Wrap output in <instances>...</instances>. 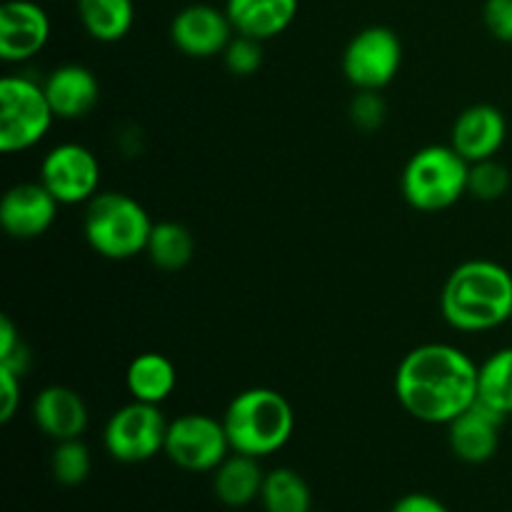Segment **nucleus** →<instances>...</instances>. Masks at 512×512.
Segmentation results:
<instances>
[{"label": "nucleus", "mask_w": 512, "mask_h": 512, "mask_svg": "<svg viewBox=\"0 0 512 512\" xmlns=\"http://www.w3.org/2000/svg\"><path fill=\"white\" fill-rule=\"evenodd\" d=\"M480 365L448 343L410 350L395 370V398L428 425H450L478 400Z\"/></svg>", "instance_id": "f257e3e1"}, {"label": "nucleus", "mask_w": 512, "mask_h": 512, "mask_svg": "<svg viewBox=\"0 0 512 512\" xmlns=\"http://www.w3.org/2000/svg\"><path fill=\"white\" fill-rule=\"evenodd\" d=\"M440 310L448 325L483 333L512 320V275L493 260H468L445 280Z\"/></svg>", "instance_id": "f03ea898"}, {"label": "nucleus", "mask_w": 512, "mask_h": 512, "mask_svg": "<svg viewBox=\"0 0 512 512\" xmlns=\"http://www.w3.org/2000/svg\"><path fill=\"white\" fill-rule=\"evenodd\" d=\"M220 420L233 453L260 460L283 450L295 430L293 405L273 388H250L238 393Z\"/></svg>", "instance_id": "7ed1b4c3"}, {"label": "nucleus", "mask_w": 512, "mask_h": 512, "mask_svg": "<svg viewBox=\"0 0 512 512\" xmlns=\"http://www.w3.org/2000/svg\"><path fill=\"white\" fill-rule=\"evenodd\" d=\"M148 210L125 193H98L85 203L83 233L90 248L108 260H130L145 253L150 230Z\"/></svg>", "instance_id": "20e7f679"}, {"label": "nucleus", "mask_w": 512, "mask_h": 512, "mask_svg": "<svg viewBox=\"0 0 512 512\" xmlns=\"http://www.w3.org/2000/svg\"><path fill=\"white\" fill-rule=\"evenodd\" d=\"M470 163L453 145H425L405 163L400 188L420 213L448 210L468 193Z\"/></svg>", "instance_id": "39448f33"}, {"label": "nucleus", "mask_w": 512, "mask_h": 512, "mask_svg": "<svg viewBox=\"0 0 512 512\" xmlns=\"http://www.w3.org/2000/svg\"><path fill=\"white\" fill-rule=\"evenodd\" d=\"M55 113L45 88L28 75L0 80V150L23 153L48 135Z\"/></svg>", "instance_id": "423d86ee"}, {"label": "nucleus", "mask_w": 512, "mask_h": 512, "mask_svg": "<svg viewBox=\"0 0 512 512\" xmlns=\"http://www.w3.org/2000/svg\"><path fill=\"white\" fill-rule=\"evenodd\" d=\"M165 435H168V420L163 410L158 405L133 400L110 415L103 430V445L113 460L135 465L163 453Z\"/></svg>", "instance_id": "0eeeda50"}, {"label": "nucleus", "mask_w": 512, "mask_h": 512, "mask_svg": "<svg viewBox=\"0 0 512 512\" xmlns=\"http://www.w3.org/2000/svg\"><path fill=\"white\" fill-rule=\"evenodd\" d=\"M163 453L180 470L213 473L233 453V448L223 420L205 413H185L168 423Z\"/></svg>", "instance_id": "6e6552de"}, {"label": "nucleus", "mask_w": 512, "mask_h": 512, "mask_svg": "<svg viewBox=\"0 0 512 512\" xmlns=\"http://www.w3.org/2000/svg\"><path fill=\"white\" fill-rule=\"evenodd\" d=\"M343 73L358 90H383L403 65V43L395 30L370 25L355 33L343 50Z\"/></svg>", "instance_id": "1a4fd4ad"}, {"label": "nucleus", "mask_w": 512, "mask_h": 512, "mask_svg": "<svg viewBox=\"0 0 512 512\" xmlns=\"http://www.w3.org/2000/svg\"><path fill=\"white\" fill-rule=\"evenodd\" d=\"M40 183L60 205L88 203L98 195L100 163L85 145L60 143L40 163Z\"/></svg>", "instance_id": "9d476101"}, {"label": "nucleus", "mask_w": 512, "mask_h": 512, "mask_svg": "<svg viewBox=\"0 0 512 512\" xmlns=\"http://www.w3.org/2000/svg\"><path fill=\"white\" fill-rule=\"evenodd\" d=\"M235 28L225 8L208 3L185 5L170 20V40L188 58H215L223 55L233 40Z\"/></svg>", "instance_id": "9b49d317"}, {"label": "nucleus", "mask_w": 512, "mask_h": 512, "mask_svg": "<svg viewBox=\"0 0 512 512\" xmlns=\"http://www.w3.org/2000/svg\"><path fill=\"white\" fill-rule=\"evenodd\" d=\"M50 40V18L35 0H8L0 8V58L23 63L38 55Z\"/></svg>", "instance_id": "f8f14e48"}, {"label": "nucleus", "mask_w": 512, "mask_h": 512, "mask_svg": "<svg viewBox=\"0 0 512 512\" xmlns=\"http://www.w3.org/2000/svg\"><path fill=\"white\" fill-rule=\"evenodd\" d=\"M58 200L43 183H18L3 195L0 225L15 240L40 238L50 230L58 215Z\"/></svg>", "instance_id": "ddd939ff"}, {"label": "nucleus", "mask_w": 512, "mask_h": 512, "mask_svg": "<svg viewBox=\"0 0 512 512\" xmlns=\"http://www.w3.org/2000/svg\"><path fill=\"white\" fill-rule=\"evenodd\" d=\"M503 420V413L490 408L480 398L475 400L465 413H460L448 425L450 450L455 453V458L470 465L488 463L500 448V428H503Z\"/></svg>", "instance_id": "4468645a"}, {"label": "nucleus", "mask_w": 512, "mask_h": 512, "mask_svg": "<svg viewBox=\"0 0 512 512\" xmlns=\"http://www.w3.org/2000/svg\"><path fill=\"white\" fill-rule=\"evenodd\" d=\"M508 138V120L495 105L478 103L465 108L450 130V145L468 163L495 158Z\"/></svg>", "instance_id": "2eb2a0df"}, {"label": "nucleus", "mask_w": 512, "mask_h": 512, "mask_svg": "<svg viewBox=\"0 0 512 512\" xmlns=\"http://www.w3.org/2000/svg\"><path fill=\"white\" fill-rule=\"evenodd\" d=\"M88 405L83 395L65 385H48L33 400V423L55 443L80 438L88 428Z\"/></svg>", "instance_id": "dca6fc26"}, {"label": "nucleus", "mask_w": 512, "mask_h": 512, "mask_svg": "<svg viewBox=\"0 0 512 512\" xmlns=\"http://www.w3.org/2000/svg\"><path fill=\"white\" fill-rule=\"evenodd\" d=\"M45 95L53 105L55 118L80 120L98 105L100 83L85 65L68 63L55 68L43 83Z\"/></svg>", "instance_id": "f3484780"}, {"label": "nucleus", "mask_w": 512, "mask_h": 512, "mask_svg": "<svg viewBox=\"0 0 512 512\" xmlns=\"http://www.w3.org/2000/svg\"><path fill=\"white\" fill-rule=\"evenodd\" d=\"M300 0H225V13L235 33L255 40L278 38L290 28Z\"/></svg>", "instance_id": "a211bd4d"}, {"label": "nucleus", "mask_w": 512, "mask_h": 512, "mask_svg": "<svg viewBox=\"0 0 512 512\" xmlns=\"http://www.w3.org/2000/svg\"><path fill=\"white\" fill-rule=\"evenodd\" d=\"M265 473L260 468V458L243 453H230L218 468L213 470V493L228 508H245L260 500Z\"/></svg>", "instance_id": "6ab92c4d"}, {"label": "nucleus", "mask_w": 512, "mask_h": 512, "mask_svg": "<svg viewBox=\"0 0 512 512\" xmlns=\"http://www.w3.org/2000/svg\"><path fill=\"white\" fill-rule=\"evenodd\" d=\"M178 385V370L173 360L160 353H140L130 360L125 373V388L138 403L160 405L173 395Z\"/></svg>", "instance_id": "aec40b11"}, {"label": "nucleus", "mask_w": 512, "mask_h": 512, "mask_svg": "<svg viewBox=\"0 0 512 512\" xmlns=\"http://www.w3.org/2000/svg\"><path fill=\"white\" fill-rule=\"evenodd\" d=\"M78 18L98 43H118L135 23L133 0H78Z\"/></svg>", "instance_id": "412c9836"}, {"label": "nucleus", "mask_w": 512, "mask_h": 512, "mask_svg": "<svg viewBox=\"0 0 512 512\" xmlns=\"http://www.w3.org/2000/svg\"><path fill=\"white\" fill-rule=\"evenodd\" d=\"M148 253L150 263L155 268L165 270V273H175V270H183L185 265L193 260L195 253V240L185 225L175 223V220H163V223H155L150 230L148 238Z\"/></svg>", "instance_id": "4be33fe9"}, {"label": "nucleus", "mask_w": 512, "mask_h": 512, "mask_svg": "<svg viewBox=\"0 0 512 512\" xmlns=\"http://www.w3.org/2000/svg\"><path fill=\"white\" fill-rule=\"evenodd\" d=\"M260 503L265 512H310L313 493L300 473L290 468H275L265 473Z\"/></svg>", "instance_id": "5701e85b"}, {"label": "nucleus", "mask_w": 512, "mask_h": 512, "mask_svg": "<svg viewBox=\"0 0 512 512\" xmlns=\"http://www.w3.org/2000/svg\"><path fill=\"white\" fill-rule=\"evenodd\" d=\"M478 398L503 413L512 415V348H503L480 365Z\"/></svg>", "instance_id": "b1692460"}, {"label": "nucleus", "mask_w": 512, "mask_h": 512, "mask_svg": "<svg viewBox=\"0 0 512 512\" xmlns=\"http://www.w3.org/2000/svg\"><path fill=\"white\" fill-rule=\"evenodd\" d=\"M90 468H93V458L83 440L73 438L55 443L53 455H50V473L55 483L65 488H78L88 480Z\"/></svg>", "instance_id": "393cba45"}, {"label": "nucleus", "mask_w": 512, "mask_h": 512, "mask_svg": "<svg viewBox=\"0 0 512 512\" xmlns=\"http://www.w3.org/2000/svg\"><path fill=\"white\" fill-rule=\"evenodd\" d=\"M510 170L495 158L480 160V163H470L468 173V193L473 198L493 203L500 200L510 190Z\"/></svg>", "instance_id": "a878e982"}, {"label": "nucleus", "mask_w": 512, "mask_h": 512, "mask_svg": "<svg viewBox=\"0 0 512 512\" xmlns=\"http://www.w3.org/2000/svg\"><path fill=\"white\" fill-rule=\"evenodd\" d=\"M223 60L230 73L238 75V78H248V75L258 73L260 65H263V40L235 33L225 48Z\"/></svg>", "instance_id": "bb28decb"}, {"label": "nucleus", "mask_w": 512, "mask_h": 512, "mask_svg": "<svg viewBox=\"0 0 512 512\" xmlns=\"http://www.w3.org/2000/svg\"><path fill=\"white\" fill-rule=\"evenodd\" d=\"M30 363V355L25 343L20 340L18 328L10 323L8 315L0 318V368H8L13 373L25 375Z\"/></svg>", "instance_id": "cd10ccee"}, {"label": "nucleus", "mask_w": 512, "mask_h": 512, "mask_svg": "<svg viewBox=\"0 0 512 512\" xmlns=\"http://www.w3.org/2000/svg\"><path fill=\"white\" fill-rule=\"evenodd\" d=\"M385 100L380 98V90H358V95L350 103V120L360 130H378L385 123Z\"/></svg>", "instance_id": "c85d7f7f"}, {"label": "nucleus", "mask_w": 512, "mask_h": 512, "mask_svg": "<svg viewBox=\"0 0 512 512\" xmlns=\"http://www.w3.org/2000/svg\"><path fill=\"white\" fill-rule=\"evenodd\" d=\"M483 23L500 43H512V0H485Z\"/></svg>", "instance_id": "c756f323"}, {"label": "nucleus", "mask_w": 512, "mask_h": 512, "mask_svg": "<svg viewBox=\"0 0 512 512\" xmlns=\"http://www.w3.org/2000/svg\"><path fill=\"white\" fill-rule=\"evenodd\" d=\"M23 393V375L8 368H0V423H10L20 408Z\"/></svg>", "instance_id": "7c9ffc66"}, {"label": "nucleus", "mask_w": 512, "mask_h": 512, "mask_svg": "<svg viewBox=\"0 0 512 512\" xmlns=\"http://www.w3.org/2000/svg\"><path fill=\"white\" fill-rule=\"evenodd\" d=\"M390 512H450L443 500L428 493H408L400 500H395L393 510Z\"/></svg>", "instance_id": "2f4dec72"}]
</instances>
